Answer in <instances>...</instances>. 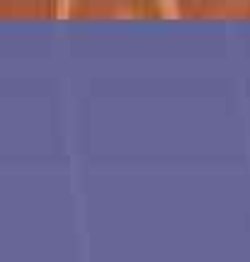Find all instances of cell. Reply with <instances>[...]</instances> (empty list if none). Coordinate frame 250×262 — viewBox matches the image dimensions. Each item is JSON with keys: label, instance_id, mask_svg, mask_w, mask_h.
Segmentation results:
<instances>
[{"label": "cell", "instance_id": "6da1fadb", "mask_svg": "<svg viewBox=\"0 0 250 262\" xmlns=\"http://www.w3.org/2000/svg\"><path fill=\"white\" fill-rule=\"evenodd\" d=\"M71 19H158L163 8L158 0H71Z\"/></svg>", "mask_w": 250, "mask_h": 262}, {"label": "cell", "instance_id": "7a4b0ae2", "mask_svg": "<svg viewBox=\"0 0 250 262\" xmlns=\"http://www.w3.org/2000/svg\"><path fill=\"white\" fill-rule=\"evenodd\" d=\"M185 19H248L250 0H175Z\"/></svg>", "mask_w": 250, "mask_h": 262}, {"label": "cell", "instance_id": "3957f363", "mask_svg": "<svg viewBox=\"0 0 250 262\" xmlns=\"http://www.w3.org/2000/svg\"><path fill=\"white\" fill-rule=\"evenodd\" d=\"M58 0H0V19H54Z\"/></svg>", "mask_w": 250, "mask_h": 262}]
</instances>
